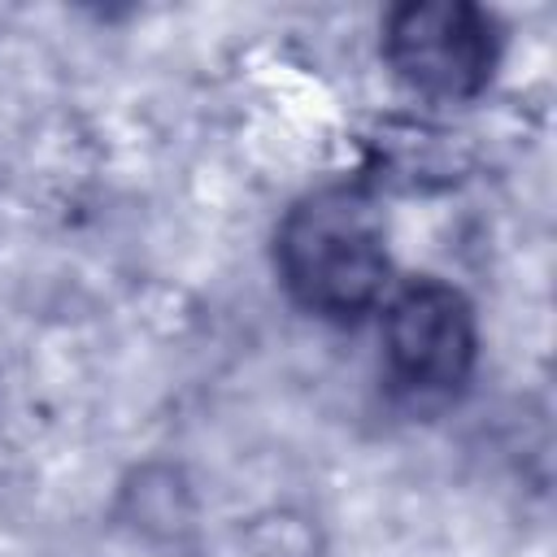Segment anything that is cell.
<instances>
[{
	"label": "cell",
	"mask_w": 557,
	"mask_h": 557,
	"mask_svg": "<svg viewBox=\"0 0 557 557\" xmlns=\"http://www.w3.org/2000/svg\"><path fill=\"white\" fill-rule=\"evenodd\" d=\"M278 270L287 292L322 318H357L387 278L383 226L366 196L326 187L305 196L278 226Z\"/></svg>",
	"instance_id": "cell-1"
},
{
	"label": "cell",
	"mask_w": 557,
	"mask_h": 557,
	"mask_svg": "<svg viewBox=\"0 0 557 557\" xmlns=\"http://www.w3.org/2000/svg\"><path fill=\"white\" fill-rule=\"evenodd\" d=\"M387 61L413 91L435 100H461L492 78L496 35L474 4H405L387 22Z\"/></svg>",
	"instance_id": "cell-2"
},
{
	"label": "cell",
	"mask_w": 557,
	"mask_h": 557,
	"mask_svg": "<svg viewBox=\"0 0 557 557\" xmlns=\"http://www.w3.org/2000/svg\"><path fill=\"white\" fill-rule=\"evenodd\" d=\"M383 339L396 383L418 396H444L466 383L479 348L466 296L435 278H422L392 300Z\"/></svg>",
	"instance_id": "cell-3"
}]
</instances>
